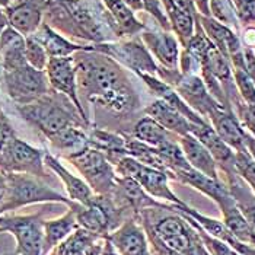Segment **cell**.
<instances>
[{"mask_svg": "<svg viewBox=\"0 0 255 255\" xmlns=\"http://www.w3.org/2000/svg\"><path fill=\"white\" fill-rule=\"evenodd\" d=\"M12 1V0H10ZM13 1H22V0H13Z\"/></svg>", "mask_w": 255, "mask_h": 255, "instance_id": "cell-49", "label": "cell"}, {"mask_svg": "<svg viewBox=\"0 0 255 255\" xmlns=\"http://www.w3.org/2000/svg\"><path fill=\"white\" fill-rule=\"evenodd\" d=\"M6 16L9 25L20 35H32L41 25V10L34 1H19L13 7H7Z\"/></svg>", "mask_w": 255, "mask_h": 255, "instance_id": "cell-22", "label": "cell"}, {"mask_svg": "<svg viewBox=\"0 0 255 255\" xmlns=\"http://www.w3.org/2000/svg\"><path fill=\"white\" fill-rule=\"evenodd\" d=\"M140 216L144 226L150 228L162 242L179 254L188 255L201 241L196 228L182 215L175 212V209H172L171 215L162 217L152 219L146 212H141Z\"/></svg>", "mask_w": 255, "mask_h": 255, "instance_id": "cell-3", "label": "cell"}, {"mask_svg": "<svg viewBox=\"0 0 255 255\" xmlns=\"http://www.w3.org/2000/svg\"><path fill=\"white\" fill-rule=\"evenodd\" d=\"M110 13L117 20V25L126 34H134L140 29H143V25L138 22L133 10L123 1V0H102Z\"/></svg>", "mask_w": 255, "mask_h": 255, "instance_id": "cell-29", "label": "cell"}, {"mask_svg": "<svg viewBox=\"0 0 255 255\" xmlns=\"http://www.w3.org/2000/svg\"><path fill=\"white\" fill-rule=\"evenodd\" d=\"M178 144L184 153L185 160L188 162V165L191 168H194L196 171L207 175V177L220 179L216 160L213 159L210 152L206 149V146L198 138L194 137L193 134L179 136Z\"/></svg>", "mask_w": 255, "mask_h": 255, "instance_id": "cell-16", "label": "cell"}, {"mask_svg": "<svg viewBox=\"0 0 255 255\" xmlns=\"http://www.w3.org/2000/svg\"><path fill=\"white\" fill-rule=\"evenodd\" d=\"M172 1L175 3V6L179 7L181 10H184V12L193 15V16L197 15V7L194 0H172Z\"/></svg>", "mask_w": 255, "mask_h": 255, "instance_id": "cell-39", "label": "cell"}, {"mask_svg": "<svg viewBox=\"0 0 255 255\" xmlns=\"http://www.w3.org/2000/svg\"><path fill=\"white\" fill-rule=\"evenodd\" d=\"M235 171L255 194V160L247 152H235Z\"/></svg>", "mask_w": 255, "mask_h": 255, "instance_id": "cell-34", "label": "cell"}, {"mask_svg": "<svg viewBox=\"0 0 255 255\" xmlns=\"http://www.w3.org/2000/svg\"><path fill=\"white\" fill-rule=\"evenodd\" d=\"M232 73L236 91L241 99L248 105L255 104V83L247 73L245 67H232Z\"/></svg>", "mask_w": 255, "mask_h": 255, "instance_id": "cell-32", "label": "cell"}, {"mask_svg": "<svg viewBox=\"0 0 255 255\" xmlns=\"http://www.w3.org/2000/svg\"><path fill=\"white\" fill-rule=\"evenodd\" d=\"M174 179L196 188L197 191H200L201 194L212 198L217 206H222L223 203H226L232 198L222 179L207 177V175L196 171L191 166L175 169L174 171Z\"/></svg>", "mask_w": 255, "mask_h": 255, "instance_id": "cell-14", "label": "cell"}, {"mask_svg": "<svg viewBox=\"0 0 255 255\" xmlns=\"http://www.w3.org/2000/svg\"><path fill=\"white\" fill-rule=\"evenodd\" d=\"M9 3H10V0H0L1 7H9Z\"/></svg>", "mask_w": 255, "mask_h": 255, "instance_id": "cell-47", "label": "cell"}, {"mask_svg": "<svg viewBox=\"0 0 255 255\" xmlns=\"http://www.w3.org/2000/svg\"><path fill=\"white\" fill-rule=\"evenodd\" d=\"M131 10H141L143 9V3L141 0H123Z\"/></svg>", "mask_w": 255, "mask_h": 255, "instance_id": "cell-44", "label": "cell"}, {"mask_svg": "<svg viewBox=\"0 0 255 255\" xmlns=\"http://www.w3.org/2000/svg\"><path fill=\"white\" fill-rule=\"evenodd\" d=\"M174 209H175V212H178L179 215H182V216L185 217L194 228L197 229V234L200 236V239H201V242H203V245H204V248L207 250V253L210 255H239L236 253L235 250L232 248V247H229L228 244H225L223 241H219L216 238H213V236H210L209 234H206L198 225H197L196 222L191 219L190 216H187L185 213H182L181 210H178L177 207H175V204H174Z\"/></svg>", "mask_w": 255, "mask_h": 255, "instance_id": "cell-31", "label": "cell"}, {"mask_svg": "<svg viewBox=\"0 0 255 255\" xmlns=\"http://www.w3.org/2000/svg\"><path fill=\"white\" fill-rule=\"evenodd\" d=\"M120 255H152L144 229L134 219L123 222L117 229L105 236Z\"/></svg>", "mask_w": 255, "mask_h": 255, "instance_id": "cell-12", "label": "cell"}, {"mask_svg": "<svg viewBox=\"0 0 255 255\" xmlns=\"http://www.w3.org/2000/svg\"><path fill=\"white\" fill-rule=\"evenodd\" d=\"M245 146H247L248 153L255 160V137H253L250 133H247V136H245Z\"/></svg>", "mask_w": 255, "mask_h": 255, "instance_id": "cell-42", "label": "cell"}, {"mask_svg": "<svg viewBox=\"0 0 255 255\" xmlns=\"http://www.w3.org/2000/svg\"><path fill=\"white\" fill-rule=\"evenodd\" d=\"M219 178L226 185L229 194L232 196L235 204L245 220L248 222L250 228L255 234V194L250 188V185L234 172H219Z\"/></svg>", "mask_w": 255, "mask_h": 255, "instance_id": "cell-17", "label": "cell"}, {"mask_svg": "<svg viewBox=\"0 0 255 255\" xmlns=\"http://www.w3.org/2000/svg\"><path fill=\"white\" fill-rule=\"evenodd\" d=\"M209 124L215 128L217 136L222 138L235 152H247L245 136L247 131L241 126L239 120L232 110L217 108L209 117Z\"/></svg>", "mask_w": 255, "mask_h": 255, "instance_id": "cell-15", "label": "cell"}, {"mask_svg": "<svg viewBox=\"0 0 255 255\" xmlns=\"http://www.w3.org/2000/svg\"><path fill=\"white\" fill-rule=\"evenodd\" d=\"M0 166L9 172L29 174L44 177L42 168V153L22 141L18 137L10 136L6 143L0 147Z\"/></svg>", "mask_w": 255, "mask_h": 255, "instance_id": "cell-8", "label": "cell"}, {"mask_svg": "<svg viewBox=\"0 0 255 255\" xmlns=\"http://www.w3.org/2000/svg\"><path fill=\"white\" fill-rule=\"evenodd\" d=\"M146 114L152 120H155L165 130L174 133L178 137L190 134V131H191V123L181 113H178L175 108H172L171 105H168L166 102H163L160 99L152 102L146 108Z\"/></svg>", "mask_w": 255, "mask_h": 255, "instance_id": "cell-20", "label": "cell"}, {"mask_svg": "<svg viewBox=\"0 0 255 255\" xmlns=\"http://www.w3.org/2000/svg\"><path fill=\"white\" fill-rule=\"evenodd\" d=\"M117 172L121 177L134 179L138 185L153 198L166 200L171 204L182 206L184 201L179 200L169 187V175L163 171L147 166L131 156H121L116 162Z\"/></svg>", "mask_w": 255, "mask_h": 255, "instance_id": "cell-5", "label": "cell"}, {"mask_svg": "<svg viewBox=\"0 0 255 255\" xmlns=\"http://www.w3.org/2000/svg\"><path fill=\"white\" fill-rule=\"evenodd\" d=\"M194 3L203 16H210V0H194Z\"/></svg>", "mask_w": 255, "mask_h": 255, "instance_id": "cell-40", "label": "cell"}, {"mask_svg": "<svg viewBox=\"0 0 255 255\" xmlns=\"http://www.w3.org/2000/svg\"><path fill=\"white\" fill-rule=\"evenodd\" d=\"M201 25H203V29L206 31L207 38L213 42V45L229 61L232 57H235L236 54L242 53L241 41L229 26L223 25L222 22L213 19L210 16H201Z\"/></svg>", "mask_w": 255, "mask_h": 255, "instance_id": "cell-19", "label": "cell"}, {"mask_svg": "<svg viewBox=\"0 0 255 255\" xmlns=\"http://www.w3.org/2000/svg\"><path fill=\"white\" fill-rule=\"evenodd\" d=\"M141 3H143V9H146L147 12H150V13L160 22V25H162L165 29L169 28V20L166 18L165 10L162 9L160 0H141Z\"/></svg>", "mask_w": 255, "mask_h": 255, "instance_id": "cell-38", "label": "cell"}, {"mask_svg": "<svg viewBox=\"0 0 255 255\" xmlns=\"http://www.w3.org/2000/svg\"><path fill=\"white\" fill-rule=\"evenodd\" d=\"M4 80L9 97L20 105L31 104L47 94L48 79L44 70H37L29 64L12 72H4Z\"/></svg>", "mask_w": 255, "mask_h": 255, "instance_id": "cell-9", "label": "cell"}, {"mask_svg": "<svg viewBox=\"0 0 255 255\" xmlns=\"http://www.w3.org/2000/svg\"><path fill=\"white\" fill-rule=\"evenodd\" d=\"M101 255H120V254L116 251V248L111 245V242L107 239V241H105V247H104V250H102Z\"/></svg>", "mask_w": 255, "mask_h": 255, "instance_id": "cell-45", "label": "cell"}, {"mask_svg": "<svg viewBox=\"0 0 255 255\" xmlns=\"http://www.w3.org/2000/svg\"><path fill=\"white\" fill-rule=\"evenodd\" d=\"M177 94L184 99V102L193 108L197 114H200L206 121L217 108H223L216 99L207 91L203 79L196 75H182L175 79L172 83ZM226 110V108H225Z\"/></svg>", "mask_w": 255, "mask_h": 255, "instance_id": "cell-11", "label": "cell"}, {"mask_svg": "<svg viewBox=\"0 0 255 255\" xmlns=\"http://www.w3.org/2000/svg\"><path fill=\"white\" fill-rule=\"evenodd\" d=\"M97 235L88 232L86 229H76L67 236L60 245H57L56 255H83L95 241Z\"/></svg>", "mask_w": 255, "mask_h": 255, "instance_id": "cell-30", "label": "cell"}, {"mask_svg": "<svg viewBox=\"0 0 255 255\" xmlns=\"http://www.w3.org/2000/svg\"><path fill=\"white\" fill-rule=\"evenodd\" d=\"M45 165H48L56 174L57 177L63 181L64 188L67 190L69 198L72 201H76L80 204H88L92 198H94V191L91 190V187L76 175H73L70 171H67L57 159L51 156V155H44Z\"/></svg>", "mask_w": 255, "mask_h": 255, "instance_id": "cell-23", "label": "cell"}, {"mask_svg": "<svg viewBox=\"0 0 255 255\" xmlns=\"http://www.w3.org/2000/svg\"><path fill=\"white\" fill-rule=\"evenodd\" d=\"M188 255H210L209 253H207V250L204 248V245H203V242L200 241L198 244H197L196 247L191 250V253Z\"/></svg>", "mask_w": 255, "mask_h": 255, "instance_id": "cell-43", "label": "cell"}, {"mask_svg": "<svg viewBox=\"0 0 255 255\" xmlns=\"http://www.w3.org/2000/svg\"><path fill=\"white\" fill-rule=\"evenodd\" d=\"M47 79L50 85L66 95L73 102L79 113V117L82 121L88 123L86 114L80 105V99L78 95V80H76V66L75 59L72 57H53L47 63Z\"/></svg>", "mask_w": 255, "mask_h": 255, "instance_id": "cell-10", "label": "cell"}, {"mask_svg": "<svg viewBox=\"0 0 255 255\" xmlns=\"http://www.w3.org/2000/svg\"><path fill=\"white\" fill-rule=\"evenodd\" d=\"M19 111L25 120L37 126L50 140L78 123L76 114L72 113L69 107L60 105L51 99H42V97L31 104L22 105Z\"/></svg>", "mask_w": 255, "mask_h": 255, "instance_id": "cell-6", "label": "cell"}, {"mask_svg": "<svg viewBox=\"0 0 255 255\" xmlns=\"http://www.w3.org/2000/svg\"><path fill=\"white\" fill-rule=\"evenodd\" d=\"M7 25H9V20H7V16H6V13L1 10V6H0V34L7 28Z\"/></svg>", "mask_w": 255, "mask_h": 255, "instance_id": "cell-46", "label": "cell"}, {"mask_svg": "<svg viewBox=\"0 0 255 255\" xmlns=\"http://www.w3.org/2000/svg\"><path fill=\"white\" fill-rule=\"evenodd\" d=\"M25 57H26V63L37 70H44L47 67L48 56L42 44L34 35H29L25 39Z\"/></svg>", "mask_w": 255, "mask_h": 255, "instance_id": "cell-33", "label": "cell"}, {"mask_svg": "<svg viewBox=\"0 0 255 255\" xmlns=\"http://www.w3.org/2000/svg\"><path fill=\"white\" fill-rule=\"evenodd\" d=\"M67 159L73 163L80 175H83L85 182L97 196H111L117 175L104 152L94 147H83L69 155Z\"/></svg>", "mask_w": 255, "mask_h": 255, "instance_id": "cell-4", "label": "cell"}, {"mask_svg": "<svg viewBox=\"0 0 255 255\" xmlns=\"http://www.w3.org/2000/svg\"><path fill=\"white\" fill-rule=\"evenodd\" d=\"M0 54L4 72H12L28 64L25 57V38L12 26H7L0 34Z\"/></svg>", "mask_w": 255, "mask_h": 255, "instance_id": "cell-21", "label": "cell"}, {"mask_svg": "<svg viewBox=\"0 0 255 255\" xmlns=\"http://www.w3.org/2000/svg\"><path fill=\"white\" fill-rule=\"evenodd\" d=\"M244 41H245V44H247V47L248 48H255V28H248L245 32H244Z\"/></svg>", "mask_w": 255, "mask_h": 255, "instance_id": "cell-41", "label": "cell"}, {"mask_svg": "<svg viewBox=\"0 0 255 255\" xmlns=\"http://www.w3.org/2000/svg\"><path fill=\"white\" fill-rule=\"evenodd\" d=\"M44 228V242H42V255L47 254L50 250L57 247L73 231L78 229V220L72 209L64 216L56 220H47L42 225Z\"/></svg>", "mask_w": 255, "mask_h": 255, "instance_id": "cell-25", "label": "cell"}, {"mask_svg": "<svg viewBox=\"0 0 255 255\" xmlns=\"http://www.w3.org/2000/svg\"><path fill=\"white\" fill-rule=\"evenodd\" d=\"M0 215H1V194H0Z\"/></svg>", "mask_w": 255, "mask_h": 255, "instance_id": "cell-48", "label": "cell"}, {"mask_svg": "<svg viewBox=\"0 0 255 255\" xmlns=\"http://www.w3.org/2000/svg\"><path fill=\"white\" fill-rule=\"evenodd\" d=\"M63 203L69 207L72 206V200L61 196L53 188L44 185L29 174L9 172L4 177V188L1 193V213L7 210H13L26 204L34 203Z\"/></svg>", "mask_w": 255, "mask_h": 255, "instance_id": "cell-2", "label": "cell"}, {"mask_svg": "<svg viewBox=\"0 0 255 255\" xmlns=\"http://www.w3.org/2000/svg\"><path fill=\"white\" fill-rule=\"evenodd\" d=\"M143 39L147 48L156 56V59L168 69L175 70L178 63V42L174 35L168 32H146Z\"/></svg>", "mask_w": 255, "mask_h": 255, "instance_id": "cell-24", "label": "cell"}, {"mask_svg": "<svg viewBox=\"0 0 255 255\" xmlns=\"http://www.w3.org/2000/svg\"><path fill=\"white\" fill-rule=\"evenodd\" d=\"M210 152V155L216 160L219 172H234L235 171V150L229 147L222 138L217 136L215 128L209 124H194L191 123V131Z\"/></svg>", "mask_w": 255, "mask_h": 255, "instance_id": "cell-13", "label": "cell"}, {"mask_svg": "<svg viewBox=\"0 0 255 255\" xmlns=\"http://www.w3.org/2000/svg\"><path fill=\"white\" fill-rule=\"evenodd\" d=\"M75 66L76 80L91 102L124 114L137 107L131 86L108 57H79Z\"/></svg>", "mask_w": 255, "mask_h": 255, "instance_id": "cell-1", "label": "cell"}, {"mask_svg": "<svg viewBox=\"0 0 255 255\" xmlns=\"http://www.w3.org/2000/svg\"><path fill=\"white\" fill-rule=\"evenodd\" d=\"M44 222L41 215L0 216V232L7 231L16 239V254L41 255L44 242Z\"/></svg>", "mask_w": 255, "mask_h": 255, "instance_id": "cell-7", "label": "cell"}, {"mask_svg": "<svg viewBox=\"0 0 255 255\" xmlns=\"http://www.w3.org/2000/svg\"><path fill=\"white\" fill-rule=\"evenodd\" d=\"M32 35L42 44L47 56H50L51 59L53 57H70V54L73 51L88 50L85 47H79V45H75V44H70L67 39H64L61 35L56 34L47 25H39V28Z\"/></svg>", "mask_w": 255, "mask_h": 255, "instance_id": "cell-26", "label": "cell"}, {"mask_svg": "<svg viewBox=\"0 0 255 255\" xmlns=\"http://www.w3.org/2000/svg\"><path fill=\"white\" fill-rule=\"evenodd\" d=\"M102 51L113 54L116 59L121 60L137 73L147 72V75H155L157 72V66L150 57V54L144 50L143 45L137 42H127L121 45H104Z\"/></svg>", "mask_w": 255, "mask_h": 255, "instance_id": "cell-18", "label": "cell"}, {"mask_svg": "<svg viewBox=\"0 0 255 255\" xmlns=\"http://www.w3.org/2000/svg\"><path fill=\"white\" fill-rule=\"evenodd\" d=\"M144 232H146V236H147V244L150 245V248H152V251H150V254L152 255H182L177 253V251H174L172 248H169L165 242H162L156 235H155V232L150 229V228H147V226H144Z\"/></svg>", "mask_w": 255, "mask_h": 255, "instance_id": "cell-37", "label": "cell"}, {"mask_svg": "<svg viewBox=\"0 0 255 255\" xmlns=\"http://www.w3.org/2000/svg\"><path fill=\"white\" fill-rule=\"evenodd\" d=\"M134 138H137L140 141L153 146V147H159L160 144H163L168 140H174V133L165 130L162 126H159L155 120L150 117L141 118L134 127Z\"/></svg>", "mask_w": 255, "mask_h": 255, "instance_id": "cell-27", "label": "cell"}, {"mask_svg": "<svg viewBox=\"0 0 255 255\" xmlns=\"http://www.w3.org/2000/svg\"><path fill=\"white\" fill-rule=\"evenodd\" d=\"M232 111L238 117L244 130L247 133H250L253 137H255V104L248 105L244 101H241L232 108Z\"/></svg>", "mask_w": 255, "mask_h": 255, "instance_id": "cell-35", "label": "cell"}, {"mask_svg": "<svg viewBox=\"0 0 255 255\" xmlns=\"http://www.w3.org/2000/svg\"><path fill=\"white\" fill-rule=\"evenodd\" d=\"M234 10L244 23L255 22V0H234Z\"/></svg>", "mask_w": 255, "mask_h": 255, "instance_id": "cell-36", "label": "cell"}, {"mask_svg": "<svg viewBox=\"0 0 255 255\" xmlns=\"http://www.w3.org/2000/svg\"><path fill=\"white\" fill-rule=\"evenodd\" d=\"M165 6V13L168 15L172 28L175 29L178 37L181 38L182 44L187 45L191 37L194 35V16L181 10L175 6L172 0H162Z\"/></svg>", "mask_w": 255, "mask_h": 255, "instance_id": "cell-28", "label": "cell"}]
</instances>
